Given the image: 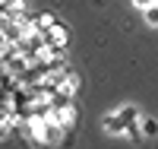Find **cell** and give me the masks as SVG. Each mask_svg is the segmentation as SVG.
Wrapping results in <instances>:
<instances>
[{
    "label": "cell",
    "mask_w": 158,
    "mask_h": 149,
    "mask_svg": "<svg viewBox=\"0 0 158 149\" xmlns=\"http://www.w3.org/2000/svg\"><path fill=\"white\" fill-rule=\"evenodd\" d=\"M51 121H57V124H60L63 130H70V127L76 124V108H73V102L54 105V108H51Z\"/></svg>",
    "instance_id": "6da1fadb"
},
{
    "label": "cell",
    "mask_w": 158,
    "mask_h": 149,
    "mask_svg": "<svg viewBox=\"0 0 158 149\" xmlns=\"http://www.w3.org/2000/svg\"><path fill=\"white\" fill-rule=\"evenodd\" d=\"M44 42H48L51 48H67V42H70V32H67V25H63V22L51 25V32L44 35Z\"/></svg>",
    "instance_id": "7a4b0ae2"
},
{
    "label": "cell",
    "mask_w": 158,
    "mask_h": 149,
    "mask_svg": "<svg viewBox=\"0 0 158 149\" xmlns=\"http://www.w3.org/2000/svg\"><path fill=\"white\" fill-rule=\"evenodd\" d=\"M104 130L111 133V137H120V133H127V121L120 117V111H114V114H104Z\"/></svg>",
    "instance_id": "3957f363"
},
{
    "label": "cell",
    "mask_w": 158,
    "mask_h": 149,
    "mask_svg": "<svg viewBox=\"0 0 158 149\" xmlns=\"http://www.w3.org/2000/svg\"><path fill=\"white\" fill-rule=\"evenodd\" d=\"M60 19L54 16V13H35V22H32V29L38 32V35H48L51 32V25H57Z\"/></svg>",
    "instance_id": "277c9868"
},
{
    "label": "cell",
    "mask_w": 158,
    "mask_h": 149,
    "mask_svg": "<svg viewBox=\"0 0 158 149\" xmlns=\"http://www.w3.org/2000/svg\"><path fill=\"white\" fill-rule=\"evenodd\" d=\"M63 133H67V130H63L57 121H48V127H44V146H60Z\"/></svg>",
    "instance_id": "5b68a950"
},
{
    "label": "cell",
    "mask_w": 158,
    "mask_h": 149,
    "mask_svg": "<svg viewBox=\"0 0 158 149\" xmlns=\"http://www.w3.org/2000/svg\"><path fill=\"white\" fill-rule=\"evenodd\" d=\"M139 130H142V137H158V121L155 117H142L139 121Z\"/></svg>",
    "instance_id": "8992f818"
},
{
    "label": "cell",
    "mask_w": 158,
    "mask_h": 149,
    "mask_svg": "<svg viewBox=\"0 0 158 149\" xmlns=\"http://www.w3.org/2000/svg\"><path fill=\"white\" fill-rule=\"evenodd\" d=\"M120 117L127 121V127H130V124H139V111H136L133 105H123V108H120Z\"/></svg>",
    "instance_id": "52a82bcc"
},
{
    "label": "cell",
    "mask_w": 158,
    "mask_h": 149,
    "mask_svg": "<svg viewBox=\"0 0 158 149\" xmlns=\"http://www.w3.org/2000/svg\"><path fill=\"white\" fill-rule=\"evenodd\" d=\"M142 16H146V25H158V3L146 7V10H142Z\"/></svg>",
    "instance_id": "ba28073f"
},
{
    "label": "cell",
    "mask_w": 158,
    "mask_h": 149,
    "mask_svg": "<svg viewBox=\"0 0 158 149\" xmlns=\"http://www.w3.org/2000/svg\"><path fill=\"white\" fill-rule=\"evenodd\" d=\"M152 3H158V0H133V7H139V10H146V7H152Z\"/></svg>",
    "instance_id": "9c48e42d"
},
{
    "label": "cell",
    "mask_w": 158,
    "mask_h": 149,
    "mask_svg": "<svg viewBox=\"0 0 158 149\" xmlns=\"http://www.w3.org/2000/svg\"><path fill=\"white\" fill-rule=\"evenodd\" d=\"M6 48H10V38H6V35H3V32H0V54H3V51H6Z\"/></svg>",
    "instance_id": "30bf717a"
}]
</instances>
